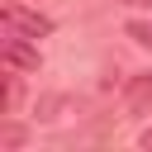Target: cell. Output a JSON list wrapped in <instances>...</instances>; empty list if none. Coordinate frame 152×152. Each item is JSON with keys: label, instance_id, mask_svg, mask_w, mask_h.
Wrapping results in <instances>:
<instances>
[{"label": "cell", "instance_id": "4", "mask_svg": "<svg viewBox=\"0 0 152 152\" xmlns=\"http://www.w3.org/2000/svg\"><path fill=\"white\" fill-rule=\"evenodd\" d=\"M138 147H147V152H152V128H142V133H138Z\"/></svg>", "mask_w": 152, "mask_h": 152}, {"label": "cell", "instance_id": "1", "mask_svg": "<svg viewBox=\"0 0 152 152\" xmlns=\"http://www.w3.org/2000/svg\"><path fill=\"white\" fill-rule=\"evenodd\" d=\"M0 24H5V33H14V38H33V43L52 33V19H48V14H38V10H28V5H19V0H10V5H5Z\"/></svg>", "mask_w": 152, "mask_h": 152}, {"label": "cell", "instance_id": "3", "mask_svg": "<svg viewBox=\"0 0 152 152\" xmlns=\"http://www.w3.org/2000/svg\"><path fill=\"white\" fill-rule=\"evenodd\" d=\"M128 114H152V71L133 76V86H128Z\"/></svg>", "mask_w": 152, "mask_h": 152}, {"label": "cell", "instance_id": "5", "mask_svg": "<svg viewBox=\"0 0 152 152\" xmlns=\"http://www.w3.org/2000/svg\"><path fill=\"white\" fill-rule=\"evenodd\" d=\"M133 5H152V0H133Z\"/></svg>", "mask_w": 152, "mask_h": 152}, {"label": "cell", "instance_id": "2", "mask_svg": "<svg viewBox=\"0 0 152 152\" xmlns=\"http://www.w3.org/2000/svg\"><path fill=\"white\" fill-rule=\"evenodd\" d=\"M0 66H5V76H14V81L28 76V71H38V43L5 33V43H0Z\"/></svg>", "mask_w": 152, "mask_h": 152}]
</instances>
